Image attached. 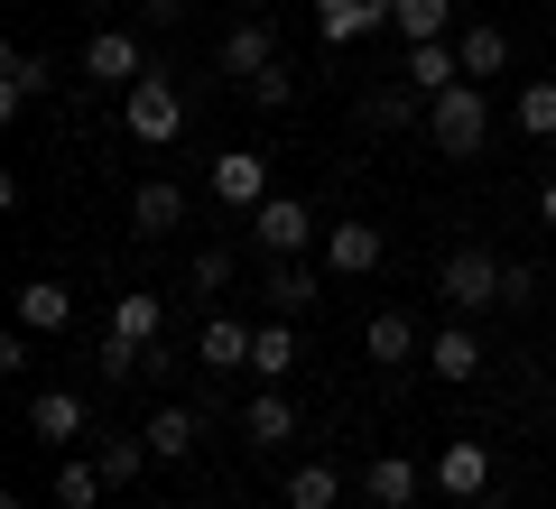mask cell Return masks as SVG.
Here are the masks:
<instances>
[{"label": "cell", "mask_w": 556, "mask_h": 509, "mask_svg": "<svg viewBox=\"0 0 556 509\" xmlns=\"http://www.w3.org/2000/svg\"><path fill=\"white\" fill-rule=\"evenodd\" d=\"M390 28L408 47H427V38H455V0H390Z\"/></svg>", "instance_id": "cell-24"}, {"label": "cell", "mask_w": 556, "mask_h": 509, "mask_svg": "<svg viewBox=\"0 0 556 509\" xmlns=\"http://www.w3.org/2000/svg\"><path fill=\"white\" fill-rule=\"evenodd\" d=\"M241 509H269V500H241Z\"/></svg>", "instance_id": "cell-37"}, {"label": "cell", "mask_w": 556, "mask_h": 509, "mask_svg": "<svg viewBox=\"0 0 556 509\" xmlns=\"http://www.w3.org/2000/svg\"><path fill=\"white\" fill-rule=\"evenodd\" d=\"M399 84H417L427 102H437V93H455V84H464V56H455V38H427V47H408Z\"/></svg>", "instance_id": "cell-14"}, {"label": "cell", "mask_w": 556, "mask_h": 509, "mask_svg": "<svg viewBox=\"0 0 556 509\" xmlns=\"http://www.w3.org/2000/svg\"><path fill=\"white\" fill-rule=\"evenodd\" d=\"M241 435H251L260 454H278V445H298V398H288V390H278V380H269V390H260L251 408H241Z\"/></svg>", "instance_id": "cell-12"}, {"label": "cell", "mask_w": 556, "mask_h": 509, "mask_svg": "<svg viewBox=\"0 0 556 509\" xmlns=\"http://www.w3.org/2000/svg\"><path fill=\"white\" fill-rule=\"evenodd\" d=\"M28 343H38V333H28V325H10V333H0V371H10V380L28 371Z\"/></svg>", "instance_id": "cell-34"}, {"label": "cell", "mask_w": 556, "mask_h": 509, "mask_svg": "<svg viewBox=\"0 0 556 509\" xmlns=\"http://www.w3.org/2000/svg\"><path fill=\"white\" fill-rule=\"evenodd\" d=\"M427 482H437L445 500H482V491H492V445H482V435H455V445H437Z\"/></svg>", "instance_id": "cell-6"}, {"label": "cell", "mask_w": 556, "mask_h": 509, "mask_svg": "<svg viewBox=\"0 0 556 509\" xmlns=\"http://www.w3.org/2000/svg\"><path fill=\"white\" fill-rule=\"evenodd\" d=\"M251 371L260 380H288V371H298V315H269V325L251 333Z\"/></svg>", "instance_id": "cell-23"}, {"label": "cell", "mask_w": 556, "mask_h": 509, "mask_svg": "<svg viewBox=\"0 0 556 509\" xmlns=\"http://www.w3.org/2000/svg\"><path fill=\"white\" fill-rule=\"evenodd\" d=\"M47 84H56V65H47L38 47H0V112H10V120H20Z\"/></svg>", "instance_id": "cell-10"}, {"label": "cell", "mask_w": 556, "mask_h": 509, "mask_svg": "<svg viewBox=\"0 0 556 509\" xmlns=\"http://www.w3.org/2000/svg\"><path fill=\"white\" fill-rule=\"evenodd\" d=\"M177 509H204V500H177Z\"/></svg>", "instance_id": "cell-38"}, {"label": "cell", "mask_w": 556, "mask_h": 509, "mask_svg": "<svg viewBox=\"0 0 556 509\" xmlns=\"http://www.w3.org/2000/svg\"><path fill=\"white\" fill-rule=\"evenodd\" d=\"M214 65H223V75H241V84H260V75L278 65V28H269V20H241V28H223Z\"/></svg>", "instance_id": "cell-8"}, {"label": "cell", "mask_w": 556, "mask_h": 509, "mask_svg": "<svg viewBox=\"0 0 556 509\" xmlns=\"http://www.w3.org/2000/svg\"><path fill=\"white\" fill-rule=\"evenodd\" d=\"M251 333H260V325H241V315H204L195 361H204V371H251Z\"/></svg>", "instance_id": "cell-13"}, {"label": "cell", "mask_w": 556, "mask_h": 509, "mask_svg": "<svg viewBox=\"0 0 556 509\" xmlns=\"http://www.w3.org/2000/svg\"><path fill=\"white\" fill-rule=\"evenodd\" d=\"M251 102H260V112H288V102H298V75H288V56H278L269 75L251 84Z\"/></svg>", "instance_id": "cell-32"}, {"label": "cell", "mask_w": 556, "mask_h": 509, "mask_svg": "<svg viewBox=\"0 0 556 509\" xmlns=\"http://www.w3.org/2000/svg\"><path fill=\"white\" fill-rule=\"evenodd\" d=\"M251 241H260V251H269V259H298L306 241H316V214H306L298 195H269V204H260V214H251Z\"/></svg>", "instance_id": "cell-7"}, {"label": "cell", "mask_w": 556, "mask_h": 509, "mask_svg": "<svg viewBox=\"0 0 556 509\" xmlns=\"http://www.w3.org/2000/svg\"><path fill=\"white\" fill-rule=\"evenodd\" d=\"M455 56H464V84L501 75V65H510V28H501V20H473V28H455Z\"/></svg>", "instance_id": "cell-20"}, {"label": "cell", "mask_w": 556, "mask_h": 509, "mask_svg": "<svg viewBox=\"0 0 556 509\" xmlns=\"http://www.w3.org/2000/svg\"><path fill=\"white\" fill-rule=\"evenodd\" d=\"M84 75L112 84V93H130V84H139V75H159V65H149V47H139L130 28H93V38H84Z\"/></svg>", "instance_id": "cell-4"}, {"label": "cell", "mask_w": 556, "mask_h": 509, "mask_svg": "<svg viewBox=\"0 0 556 509\" xmlns=\"http://www.w3.org/2000/svg\"><path fill=\"white\" fill-rule=\"evenodd\" d=\"M93 463H102V482H112V491H130V482H139V472L159 463V454H149V435H112V445H102V454H93Z\"/></svg>", "instance_id": "cell-27"}, {"label": "cell", "mask_w": 556, "mask_h": 509, "mask_svg": "<svg viewBox=\"0 0 556 509\" xmlns=\"http://www.w3.org/2000/svg\"><path fill=\"white\" fill-rule=\"evenodd\" d=\"M84 427H93V408H84L75 390H38V398H28V435H38V445H56V454H65Z\"/></svg>", "instance_id": "cell-9"}, {"label": "cell", "mask_w": 556, "mask_h": 509, "mask_svg": "<svg viewBox=\"0 0 556 509\" xmlns=\"http://www.w3.org/2000/svg\"><path fill=\"white\" fill-rule=\"evenodd\" d=\"M204 186H214V204H232V214H260V204H269V157L260 149H223L214 167H204Z\"/></svg>", "instance_id": "cell-5"}, {"label": "cell", "mask_w": 556, "mask_h": 509, "mask_svg": "<svg viewBox=\"0 0 556 509\" xmlns=\"http://www.w3.org/2000/svg\"><path fill=\"white\" fill-rule=\"evenodd\" d=\"M102 491H112V482H102L93 454H56V509H93Z\"/></svg>", "instance_id": "cell-26"}, {"label": "cell", "mask_w": 556, "mask_h": 509, "mask_svg": "<svg viewBox=\"0 0 556 509\" xmlns=\"http://www.w3.org/2000/svg\"><path fill=\"white\" fill-rule=\"evenodd\" d=\"M139 435H149V454H159V463H195V454H204V417H195V408H159Z\"/></svg>", "instance_id": "cell-17"}, {"label": "cell", "mask_w": 556, "mask_h": 509, "mask_svg": "<svg viewBox=\"0 0 556 509\" xmlns=\"http://www.w3.org/2000/svg\"><path fill=\"white\" fill-rule=\"evenodd\" d=\"M371 28H390V0H316V38L325 47H362Z\"/></svg>", "instance_id": "cell-11"}, {"label": "cell", "mask_w": 556, "mask_h": 509, "mask_svg": "<svg viewBox=\"0 0 556 509\" xmlns=\"http://www.w3.org/2000/svg\"><path fill=\"white\" fill-rule=\"evenodd\" d=\"M529 296H538V269L529 259H501V306H529Z\"/></svg>", "instance_id": "cell-33"}, {"label": "cell", "mask_w": 556, "mask_h": 509, "mask_svg": "<svg viewBox=\"0 0 556 509\" xmlns=\"http://www.w3.org/2000/svg\"><path fill=\"white\" fill-rule=\"evenodd\" d=\"M362 353H371L380 371H408V361H417V325H408V315H371V333H362Z\"/></svg>", "instance_id": "cell-25"}, {"label": "cell", "mask_w": 556, "mask_h": 509, "mask_svg": "<svg viewBox=\"0 0 556 509\" xmlns=\"http://www.w3.org/2000/svg\"><path fill=\"white\" fill-rule=\"evenodd\" d=\"M121 130H130L139 149H177L186 139V93L167 75H139L130 93H121Z\"/></svg>", "instance_id": "cell-1"}, {"label": "cell", "mask_w": 556, "mask_h": 509, "mask_svg": "<svg viewBox=\"0 0 556 509\" xmlns=\"http://www.w3.org/2000/svg\"><path fill=\"white\" fill-rule=\"evenodd\" d=\"M437 296H445L455 315H492V306H501V259H492V251H455V259L437 269Z\"/></svg>", "instance_id": "cell-3"}, {"label": "cell", "mask_w": 556, "mask_h": 509, "mask_svg": "<svg viewBox=\"0 0 556 509\" xmlns=\"http://www.w3.org/2000/svg\"><path fill=\"white\" fill-rule=\"evenodd\" d=\"M20 325H28V333H65V325H75L65 278H28V288H20Z\"/></svg>", "instance_id": "cell-22"}, {"label": "cell", "mask_w": 556, "mask_h": 509, "mask_svg": "<svg viewBox=\"0 0 556 509\" xmlns=\"http://www.w3.org/2000/svg\"><path fill=\"white\" fill-rule=\"evenodd\" d=\"M417 491H427V472H417L408 454H380V463L362 472V500L371 509H417Z\"/></svg>", "instance_id": "cell-15"}, {"label": "cell", "mask_w": 556, "mask_h": 509, "mask_svg": "<svg viewBox=\"0 0 556 509\" xmlns=\"http://www.w3.org/2000/svg\"><path fill=\"white\" fill-rule=\"evenodd\" d=\"M139 10H149V20H159V28H167V20H177V10H186V0H139Z\"/></svg>", "instance_id": "cell-36"}, {"label": "cell", "mask_w": 556, "mask_h": 509, "mask_svg": "<svg viewBox=\"0 0 556 509\" xmlns=\"http://www.w3.org/2000/svg\"><path fill=\"white\" fill-rule=\"evenodd\" d=\"M427 371H437V380H473V371H482V333H473V325L427 333Z\"/></svg>", "instance_id": "cell-21"}, {"label": "cell", "mask_w": 556, "mask_h": 509, "mask_svg": "<svg viewBox=\"0 0 556 509\" xmlns=\"http://www.w3.org/2000/svg\"><path fill=\"white\" fill-rule=\"evenodd\" d=\"M325 269L334 278H371L380 269V222H334V232H325Z\"/></svg>", "instance_id": "cell-16"}, {"label": "cell", "mask_w": 556, "mask_h": 509, "mask_svg": "<svg viewBox=\"0 0 556 509\" xmlns=\"http://www.w3.org/2000/svg\"><path fill=\"white\" fill-rule=\"evenodd\" d=\"M482 139H492V102H482V84H455V93H437V102H427V149L473 157Z\"/></svg>", "instance_id": "cell-2"}, {"label": "cell", "mask_w": 556, "mask_h": 509, "mask_svg": "<svg viewBox=\"0 0 556 509\" xmlns=\"http://www.w3.org/2000/svg\"><path fill=\"white\" fill-rule=\"evenodd\" d=\"M343 500V472L334 463H298L288 472V509H334Z\"/></svg>", "instance_id": "cell-28"}, {"label": "cell", "mask_w": 556, "mask_h": 509, "mask_svg": "<svg viewBox=\"0 0 556 509\" xmlns=\"http://www.w3.org/2000/svg\"><path fill=\"white\" fill-rule=\"evenodd\" d=\"M538 222H547V232H556V177L538 186Z\"/></svg>", "instance_id": "cell-35"}, {"label": "cell", "mask_w": 556, "mask_h": 509, "mask_svg": "<svg viewBox=\"0 0 556 509\" xmlns=\"http://www.w3.org/2000/svg\"><path fill=\"white\" fill-rule=\"evenodd\" d=\"M519 130H529V139H556V75L519 84Z\"/></svg>", "instance_id": "cell-30"}, {"label": "cell", "mask_w": 556, "mask_h": 509, "mask_svg": "<svg viewBox=\"0 0 556 509\" xmlns=\"http://www.w3.org/2000/svg\"><path fill=\"white\" fill-rule=\"evenodd\" d=\"M177 222H186V195H177L167 177H149V186L130 195V232H139V241H167Z\"/></svg>", "instance_id": "cell-19"}, {"label": "cell", "mask_w": 556, "mask_h": 509, "mask_svg": "<svg viewBox=\"0 0 556 509\" xmlns=\"http://www.w3.org/2000/svg\"><path fill=\"white\" fill-rule=\"evenodd\" d=\"M269 296H278V315H306L316 306V269L306 259H269Z\"/></svg>", "instance_id": "cell-29"}, {"label": "cell", "mask_w": 556, "mask_h": 509, "mask_svg": "<svg viewBox=\"0 0 556 509\" xmlns=\"http://www.w3.org/2000/svg\"><path fill=\"white\" fill-rule=\"evenodd\" d=\"M186 278H195L204 296H214V288H232V251H223V241H204V251L186 259Z\"/></svg>", "instance_id": "cell-31"}, {"label": "cell", "mask_w": 556, "mask_h": 509, "mask_svg": "<svg viewBox=\"0 0 556 509\" xmlns=\"http://www.w3.org/2000/svg\"><path fill=\"white\" fill-rule=\"evenodd\" d=\"M159 333H167V306H159L149 288L112 296V343H139V353H159Z\"/></svg>", "instance_id": "cell-18"}]
</instances>
